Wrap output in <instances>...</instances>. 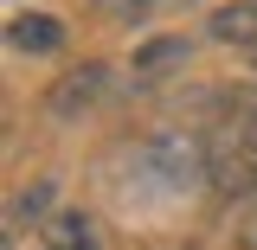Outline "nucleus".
I'll return each instance as SVG.
<instances>
[{
  "mask_svg": "<svg viewBox=\"0 0 257 250\" xmlns=\"http://www.w3.org/2000/svg\"><path fill=\"white\" fill-rule=\"evenodd\" d=\"M206 154H212V180H225V192H257V109L219 128V141Z\"/></svg>",
  "mask_w": 257,
  "mask_h": 250,
  "instance_id": "f257e3e1",
  "label": "nucleus"
},
{
  "mask_svg": "<svg viewBox=\"0 0 257 250\" xmlns=\"http://www.w3.org/2000/svg\"><path fill=\"white\" fill-rule=\"evenodd\" d=\"M103 90H109V64H77V71H64L58 84H52V116L58 122H71V116H84V109H96L103 103Z\"/></svg>",
  "mask_w": 257,
  "mask_h": 250,
  "instance_id": "f03ea898",
  "label": "nucleus"
},
{
  "mask_svg": "<svg viewBox=\"0 0 257 250\" xmlns=\"http://www.w3.org/2000/svg\"><path fill=\"white\" fill-rule=\"evenodd\" d=\"M39 244L45 250H103V224L90 212H52L45 231H39Z\"/></svg>",
  "mask_w": 257,
  "mask_h": 250,
  "instance_id": "7ed1b4c3",
  "label": "nucleus"
},
{
  "mask_svg": "<svg viewBox=\"0 0 257 250\" xmlns=\"http://www.w3.org/2000/svg\"><path fill=\"white\" fill-rule=\"evenodd\" d=\"M7 45L26 52V58H45V52L64 45V26L52 20V13H13V20H7Z\"/></svg>",
  "mask_w": 257,
  "mask_h": 250,
  "instance_id": "20e7f679",
  "label": "nucleus"
},
{
  "mask_svg": "<svg viewBox=\"0 0 257 250\" xmlns=\"http://www.w3.org/2000/svg\"><path fill=\"white\" fill-rule=\"evenodd\" d=\"M52 199H58V186H52V180H32L26 192H13V199H7V231H20V218H45V212H52Z\"/></svg>",
  "mask_w": 257,
  "mask_h": 250,
  "instance_id": "39448f33",
  "label": "nucleus"
},
{
  "mask_svg": "<svg viewBox=\"0 0 257 250\" xmlns=\"http://www.w3.org/2000/svg\"><path fill=\"white\" fill-rule=\"evenodd\" d=\"M180 58H187V45H180V39H148V45L128 58V71H135V77H155L161 64H180Z\"/></svg>",
  "mask_w": 257,
  "mask_h": 250,
  "instance_id": "423d86ee",
  "label": "nucleus"
},
{
  "mask_svg": "<svg viewBox=\"0 0 257 250\" xmlns=\"http://www.w3.org/2000/svg\"><path fill=\"white\" fill-rule=\"evenodd\" d=\"M212 39H257V7H219L212 13Z\"/></svg>",
  "mask_w": 257,
  "mask_h": 250,
  "instance_id": "0eeeda50",
  "label": "nucleus"
},
{
  "mask_svg": "<svg viewBox=\"0 0 257 250\" xmlns=\"http://www.w3.org/2000/svg\"><path fill=\"white\" fill-rule=\"evenodd\" d=\"M238 244H244V250H257V205L238 218Z\"/></svg>",
  "mask_w": 257,
  "mask_h": 250,
  "instance_id": "6e6552de",
  "label": "nucleus"
},
{
  "mask_svg": "<svg viewBox=\"0 0 257 250\" xmlns=\"http://www.w3.org/2000/svg\"><path fill=\"white\" fill-rule=\"evenodd\" d=\"M155 0H103V13H148Z\"/></svg>",
  "mask_w": 257,
  "mask_h": 250,
  "instance_id": "1a4fd4ad",
  "label": "nucleus"
}]
</instances>
